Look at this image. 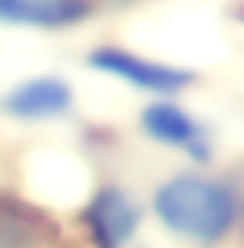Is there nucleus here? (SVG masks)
<instances>
[{
  "mask_svg": "<svg viewBox=\"0 0 244 248\" xmlns=\"http://www.w3.org/2000/svg\"><path fill=\"white\" fill-rule=\"evenodd\" d=\"M82 223L92 248H135V234L142 227V206L128 188L103 185L85 202Z\"/></svg>",
  "mask_w": 244,
  "mask_h": 248,
  "instance_id": "obj_3",
  "label": "nucleus"
},
{
  "mask_svg": "<svg viewBox=\"0 0 244 248\" xmlns=\"http://www.w3.org/2000/svg\"><path fill=\"white\" fill-rule=\"evenodd\" d=\"M138 124L156 145L184 149L198 163H209V156H213V135H209V128L195 114H187L184 107H177L173 99H156V103H149L142 110Z\"/></svg>",
  "mask_w": 244,
  "mask_h": 248,
  "instance_id": "obj_4",
  "label": "nucleus"
},
{
  "mask_svg": "<svg viewBox=\"0 0 244 248\" xmlns=\"http://www.w3.org/2000/svg\"><path fill=\"white\" fill-rule=\"evenodd\" d=\"M152 213L173 238L195 248H216L241 223L244 202L230 181L177 174L152 191Z\"/></svg>",
  "mask_w": 244,
  "mask_h": 248,
  "instance_id": "obj_1",
  "label": "nucleus"
},
{
  "mask_svg": "<svg viewBox=\"0 0 244 248\" xmlns=\"http://www.w3.org/2000/svg\"><path fill=\"white\" fill-rule=\"evenodd\" d=\"M92 15V0H0V21L25 29H71Z\"/></svg>",
  "mask_w": 244,
  "mask_h": 248,
  "instance_id": "obj_6",
  "label": "nucleus"
},
{
  "mask_svg": "<svg viewBox=\"0 0 244 248\" xmlns=\"http://www.w3.org/2000/svg\"><path fill=\"white\" fill-rule=\"evenodd\" d=\"M88 67H96V71H103L110 78H120V82L135 85L142 93H152L159 99L177 96L187 85H195L191 67L163 64V61L142 57V53H131V50H120V46H96L88 53Z\"/></svg>",
  "mask_w": 244,
  "mask_h": 248,
  "instance_id": "obj_2",
  "label": "nucleus"
},
{
  "mask_svg": "<svg viewBox=\"0 0 244 248\" xmlns=\"http://www.w3.org/2000/svg\"><path fill=\"white\" fill-rule=\"evenodd\" d=\"M53 227L39 209L0 195V248H50Z\"/></svg>",
  "mask_w": 244,
  "mask_h": 248,
  "instance_id": "obj_7",
  "label": "nucleus"
},
{
  "mask_svg": "<svg viewBox=\"0 0 244 248\" xmlns=\"http://www.w3.org/2000/svg\"><path fill=\"white\" fill-rule=\"evenodd\" d=\"M74 107L71 85L57 75H36L0 96V114L11 121H57Z\"/></svg>",
  "mask_w": 244,
  "mask_h": 248,
  "instance_id": "obj_5",
  "label": "nucleus"
}]
</instances>
